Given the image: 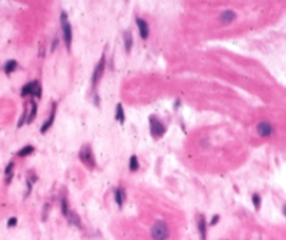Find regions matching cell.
<instances>
[{"mask_svg": "<svg viewBox=\"0 0 286 240\" xmlns=\"http://www.w3.org/2000/svg\"><path fill=\"white\" fill-rule=\"evenodd\" d=\"M150 235L153 240H168L170 237V230L164 221H157L150 229Z\"/></svg>", "mask_w": 286, "mask_h": 240, "instance_id": "cell-1", "label": "cell"}, {"mask_svg": "<svg viewBox=\"0 0 286 240\" xmlns=\"http://www.w3.org/2000/svg\"><path fill=\"white\" fill-rule=\"evenodd\" d=\"M61 27H62V35H63L65 45H66L67 49H70L72 40H73V31H72V25L67 20V14H66L65 11L61 14Z\"/></svg>", "mask_w": 286, "mask_h": 240, "instance_id": "cell-2", "label": "cell"}, {"mask_svg": "<svg viewBox=\"0 0 286 240\" xmlns=\"http://www.w3.org/2000/svg\"><path fill=\"white\" fill-rule=\"evenodd\" d=\"M21 95H23V97L32 95V97L40 98L41 95H42V87H41V85L37 82V80L27 83V85L24 86L23 89H21Z\"/></svg>", "mask_w": 286, "mask_h": 240, "instance_id": "cell-3", "label": "cell"}, {"mask_svg": "<svg viewBox=\"0 0 286 240\" xmlns=\"http://www.w3.org/2000/svg\"><path fill=\"white\" fill-rule=\"evenodd\" d=\"M62 214L65 215L66 219H67L72 225H74V226H77V227H82L79 216H77L73 211H70V208H69V205H67V201H66L65 198L62 199Z\"/></svg>", "mask_w": 286, "mask_h": 240, "instance_id": "cell-4", "label": "cell"}, {"mask_svg": "<svg viewBox=\"0 0 286 240\" xmlns=\"http://www.w3.org/2000/svg\"><path fill=\"white\" fill-rule=\"evenodd\" d=\"M80 159L86 166L89 167H94L95 166V160H94V156H93V152H91V148L89 145H84L80 150Z\"/></svg>", "mask_w": 286, "mask_h": 240, "instance_id": "cell-5", "label": "cell"}, {"mask_svg": "<svg viewBox=\"0 0 286 240\" xmlns=\"http://www.w3.org/2000/svg\"><path fill=\"white\" fill-rule=\"evenodd\" d=\"M150 132H152V135L154 138H160L164 135L165 127L163 125V122H160L157 118L152 117V118H150Z\"/></svg>", "mask_w": 286, "mask_h": 240, "instance_id": "cell-6", "label": "cell"}, {"mask_svg": "<svg viewBox=\"0 0 286 240\" xmlns=\"http://www.w3.org/2000/svg\"><path fill=\"white\" fill-rule=\"evenodd\" d=\"M104 69H105V56H101V59L98 61L97 66H95L94 72H93V79H91V85H93V89L97 86V83L100 82L102 73H104Z\"/></svg>", "mask_w": 286, "mask_h": 240, "instance_id": "cell-7", "label": "cell"}, {"mask_svg": "<svg viewBox=\"0 0 286 240\" xmlns=\"http://www.w3.org/2000/svg\"><path fill=\"white\" fill-rule=\"evenodd\" d=\"M257 132H258V135H260V136L269 138L271 135L273 134V127L269 124V122L262 121V122H260V124L257 125Z\"/></svg>", "mask_w": 286, "mask_h": 240, "instance_id": "cell-8", "label": "cell"}, {"mask_svg": "<svg viewBox=\"0 0 286 240\" xmlns=\"http://www.w3.org/2000/svg\"><path fill=\"white\" fill-rule=\"evenodd\" d=\"M55 115H56V106L53 104V106H52V111H51L49 118H48L46 121L44 122V125L41 127V134H45V132H48V129H49V128L53 125V121H55Z\"/></svg>", "mask_w": 286, "mask_h": 240, "instance_id": "cell-9", "label": "cell"}, {"mask_svg": "<svg viewBox=\"0 0 286 240\" xmlns=\"http://www.w3.org/2000/svg\"><path fill=\"white\" fill-rule=\"evenodd\" d=\"M198 232H199L201 240H206V236H208V223H206V221H205L203 215H201L199 221H198Z\"/></svg>", "mask_w": 286, "mask_h": 240, "instance_id": "cell-10", "label": "cell"}, {"mask_svg": "<svg viewBox=\"0 0 286 240\" xmlns=\"http://www.w3.org/2000/svg\"><path fill=\"white\" fill-rule=\"evenodd\" d=\"M136 24H138V28H139V34L143 40H146L149 37V25L147 23L144 21L143 19H136Z\"/></svg>", "mask_w": 286, "mask_h": 240, "instance_id": "cell-11", "label": "cell"}, {"mask_svg": "<svg viewBox=\"0 0 286 240\" xmlns=\"http://www.w3.org/2000/svg\"><path fill=\"white\" fill-rule=\"evenodd\" d=\"M234 19H236V13H234L233 10H226L220 14V17H219V20H220L222 24H230V23H233Z\"/></svg>", "mask_w": 286, "mask_h": 240, "instance_id": "cell-12", "label": "cell"}, {"mask_svg": "<svg viewBox=\"0 0 286 240\" xmlns=\"http://www.w3.org/2000/svg\"><path fill=\"white\" fill-rule=\"evenodd\" d=\"M114 197H115V202L118 206H122L123 202H125V191L123 188H116L114 191Z\"/></svg>", "mask_w": 286, "mask_h": 240, "instance_id": "cell-13", "label": "cell"}, {"mask_svg": "<svg viewBox=\"0 0 286 240\" xmlns=\"http://www.w3.org/2000/svg\"><path fill=\"white\" fill-rule=\"evenodd\" d=\"M123 42H125V49L126 52H131L132 49V44H133V38H132V34L129 31L123 32Z\"/></svg>", "mask_w": 286, "mask_h": 240, "instance_id": "cell-14", "label": "cell"}, {"mask_svg": "<svg viewBox=\"0 0 286 240\" xmlns=\"http://www.w3.org/2000/svg\"><path fill=\"white\" fill-rule=\"evenodd\" d=\"M35 117H37V103H35V101H31V110H30L28 115H27V122L31 124V122L35 119Z\"/></svg>", "mask_w": 286, "mask_h": 240, "instance_id": "cell-15", "label": "cell"}, {"mask_svg": "<svg viewBox=\"0 0 286 240\" xmlns=\"http://www.w3.org/2000/svg\"><path fill=\"white\" fill-rule=\"evenodd\" d=\"M115 119L118 122H122L125 121V112H123V107H122V104H118L116 106V110H115Z\"/></svg>", "mask_w": 286, "mask_h": 240, "instance_id": "cell-16", "label": "cell"}, {"mask_svg": "<svg viewBox=\"0 0 286 240\" xmlns=\"http://www.w3.org/2000/svg\"><path fill=\"white\" fill-rule=\"evenodd\" d=\"M17 69V62L14 61V59H11V61H7L6 62V65H4V72L7 74H10V73H13L14 70Z\"/></svg>", "mask_w": 286, "mask_h": 240, "instance_id": "cell-17", "label": "cell"}, {"mask_svg": "<svg viewBox=\"0 0 286 240\" xmlns=\"http://www.w3.org/2000/svg\"><path fill=\"white\" fill-rule=\"evenodd\" d=\"M32 152H34V146L27 145V146H24V148L21 149V150H19V153H17V155H19L20 157H25V156L31 155Z\"/></svg>", "mask_w": 286, "mask_h": 240, "instance_id": "cell-18", "label": "cell"}, {"mask_svg": "<svg viewBox=\"0 0 286 240\" xmlns=\"http://www.w3.org/2000/svg\"><path fill=\"white\" fill-rule=\"evenodd\" d=\"M138 169H139L138 157L136 156H131V159H129V170H131V172H136Z\"/></svg>", "mask_w": 286, "mask_h": 240, "instance_id": "cell-19", "label": "cell"}, {"mask_svg": "<svg viewBox=\"0 0 286 240\" xmlns=\"http://www.w3.org/2000/svg\"><path fill=\"white\" fill-rule=\"evenodd\" d=\"M252 204H254L255 209H260V206H261V198H260L258 194H254V195H252Z\"/></svg>", "mask_w": 286, "mask_h": 240, "instance_id": "cell-20", "label": "cell"}, {"mask_svg": "<svg viewBox=\"0 0 286 240\" xmlns=\"http://www.w3.org/2000/svg\"><path fill=\"white\" fill-rule=\"evenodd\" d=\"M16 223H17V219L16 218H10V219H8V222H7V225H8V226H16Z\"/></svg>", "mask_w": 286, "mask_h": 240, "instance_id": "cell-21", "label": "cell"}, {"mask_svg": "<svg viewBox=\"0 0 286 240\" xmlns=\"http://www.w3.org/2000/svg\"><path fill=\"white\" fill-rule=\"evenodd\" d=\"M218 222H219V215H215V216L212 218V221H210V225L213 226V225H216Z\"/></svg>", "mask_w": 286, "mask_h": 240, "instance_id": "cell-22", "label": "cell"}, {"mask_svg": "<svg viewBox=\"0 0 286 240\" xmlns=\"http://www.w3.org/2000/svg\"><path fill=\"white\" fill-rule=\"evenodd\" d=\"M11 169H13V163H10L7 166V169H6V174H10L11 173Z\"/></svg>", "mask_w": 286, "mask_h": 240, "instance_id": "cell-23", "label": "cell"}, {"mask_svg": "<svg viewBox=\"0 0 286 240\" xmlns=\"http://www.w3.org/2000/svg\"><path fill=\"white\" fill-rule=\"evenodd\" d=\"M283 214L286 215V206H285V208H283Z\"/></svg>", "mask_w": 286, "mask_h": 240, "instance_id": "cell-24", "label": "cell"}]
</instances>
